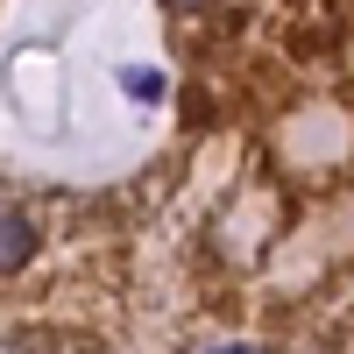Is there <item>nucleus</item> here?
Returning <instances> with one entry per match:
<instances>
[{
  "instance_id": "f257e3e1",
  "label": "nucleus",
  "mask_w": 354,
  "mask_h": 354,
  "mask_svg": "<svg viewBox=\"0 0 354 354\" xmlns=\"http://www.w3.org/2000/svg\"><path fill=\"white\" fill-rule=\"evenodd\" d=\"M121 93L142 100V106H163V100H170V78L149 71V64H121Z\"/></svg>"
},
{
  "instance_id": "f03ea898",
  "label": "nucleus",
  "mask_w": 354,
  "mask_h": 354,
  "mask_svg": "<svg viewBox=\"0 0 354 354\" xmlns=\"http://www.w3.org/2000/svg\"><path fill=\"white\" fill-rule=\"evenodd\" d=\"M28 255H36V234H28L21 213H8V220H0V270H21Z\"/></svg>"
},
{
  "instance_id": "7ed1b4c3",
  "label": "nucleus",
  "mask_w": 354,
  "mask_h": 354,
  "mask_svg": "<svg viewBox=\"0 0 354 354\" xmlns=\"http://www.w3.org/2000/svg\"><path fill=\"white\" fill-rule=\"evenodd\" d=\"M170 8H205V0H170Z\"/></svg>"
}]
</instances>
